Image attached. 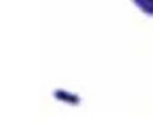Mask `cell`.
I'll return each mask as SVG.
<instances>
[{
	"instance_id": "6da1fadb",
	"label": "cell",
	"mask_w": 153,
	"mask_h": 134,
	"mask_svg": "<svg viewBox=\"0 0 153 134\" xmlns=\"http://www.w3.org/2000/svg\"><path fill=\"white\" fill-rule=\"evenodd\" d=\"M54 97L59 100H62L67 104H71V105H78L80 103V97L75 93H71L68 91H65L62 89H59V90H55L54 91Z\"/></svg>"
},
{
	"instance_id": "7a4b0ae2",
	"label": "cell",
	"mask_w": 153,
	"mask_h": 134,
	"mask_svg": "<svg viewBox=\"0 0 153 134\" xmlns=\"http://www.w3.org/2000/svg\"><path fill=\"white\" fill-rule=\"evenodd\" d=\"M134 2L143 13L153 17V0H134Z\"/></svg>"
}]
</instances>
